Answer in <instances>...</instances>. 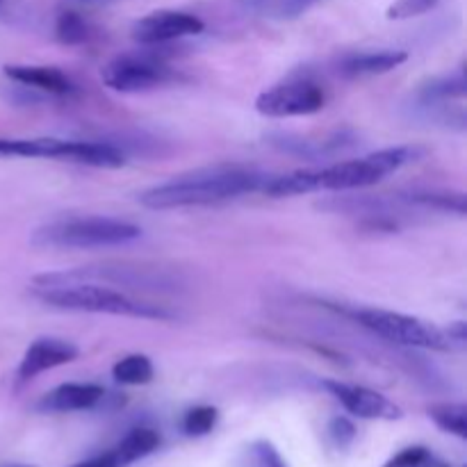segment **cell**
<instances>
[{
	"label": "cell",
	"mask_w": 467,
	"mask_h": 467,
	"mask_svg": "<svg viewBox=\"0 0 467 467\" xmlns=\"http://www.w3.org/2000/svg\"><path fill=\"white\" fill-rule=\"evenodd\" d=\"M272 173L255 171L244 167H213L185 173L173 181L155 185L141 192L140 203L150 210L190 208V205H210L219 201L263 192Z\"/></svg>",
	"instance_id": "6da1fadb"
},
{
	"label": "cell",
	"mask_w": 467,
	"mask_h": 467,
	"mask_svg": "<svg viewBox=\"0 0 467 467\" xmlns=\"http://www.w3.org/2000/svg\"><path fill=\"white\" fill-rule=\"evenodd\" d=\"M35 296L53 308L73 310V313L117 315V317L155 319V322L176 319V313H171L167 306L132 299L121 290H112V287L99 285V283H46V285H35Z\"/></svg>",
	"instance_id": "7a4b0ae2"
},
{
	"label": "cell",
	"mask_w": 467,
	"mask_h": 467,
	"mask_svg": "<svg viewBox=\"0 0 467 467\" xmlns=\"http://www.w3.org/2000/svg\"><path fill=\"white\" fill-rule=\"evenodd\" d=\"M141 228L112 217H68L36 228L32 244L44 249H103L140 240Z\"/></svg>",
	"instance_id": "3957f363"
},
{
	"label": "cell",
	"mask_w": 467,
	"mask_h": 467,
	"mask_svg": "<svg viewBox=\"0 0 467 467\" xmlns=\"http://www.w3.org/2000/svg\"><path fill=\"white\" fill-rule=\"evenodd\" d=\"M0 158H48L68 160L99 169H119L126 164V155L103 141L57 140V137H7L0 140Z\"/></svg>",
	"instance_id": "277c9868"
},
{
	"label": "cell",
	"mask_w": 467,
	"mask_h": 467,
	"mask_svg": "<svg viewBox=\"0 0 467 467\" xmlns=\"http://www.w3.org/2000/svg\"><path fill=\"white\" fill-rule=\"evenodd\" d=\"M415 155L418 150L410 146H392V149L377 150V153L363 155V158L345 160V162L317 169V187L319 192H345L377 185L379 181L409 164Z\"/></svg>",
	"instance_id": "5b68a950"
},
{
	"label": "cell",
	"mask_w": 467,
	"mask_h": 467,
	"mask_svg": "<svg viewBox=\"0 0 467 467\" xmlns=\"http://www.w3.org/2000/svg\"><path fill=\"white\" fill-rule=\"evenodd\" d=\"M354 319L360 327H365L383 340L392 342V345L413 347V349L451 351L445 328L433 327L420 317L381 308H360L354 313Z\"/></svg>",
	"instance_id": "8992f818"
},
{
	"label": "cell",
	"mask_w": 467,
	"mask_h": 467,
	"mask_svg": "<svg viewBox=\"0 0 467 467\" xmlns=\"http://www.w3.org/2000/svg\"><path fill=\"white\" fill-rule=\"evenodd\" d=\"M324 105H327V94L310 78H290V80L269 87L255 99V109L263 117L272 119L310 117V114L322 112Z\"/></svg>",
	"instance_id": "52a82bcc"
},
{
	"label": "cell",
	"mask_w": 467,
	"mask_h": 467,
	"mask_svg": "<svg viewBox=\"0 0 467 467\" xmlns=\"http://www.w3.org/2000/svg\"><path fill=\"white\" fill-rule=\"evenodd\" d=\"M100 78L109 89L135 94L176 80V73L155 55H121L100 71Z\"/></svg>",
	"instance_id": "ba28073f"
},
{
	"label": "cell",
	"mask_w": 467,
	"mask_h": 467,
	"mask_svg": "<svg viewBox=\"0 0 467 467\" xmlns=\"http://www.w3.org/2000/svg\"><path fill=\"white\" fill-rule=\"evenodd\" d=\"M205 23L190 12H176V9H160V12L146 14L144 18L132 26V39L141 46H162L169 41L182 39V36L201 35Z\"/></svg>",
	"instance_id": "9c48e42d"
},
{
	"label": "cell",
	"mask_w": 467,
	"mask_h": 467,
	"mask_svg": "<svg viewBox=\"0 0 467 467\" xmlns=\"http://www.w3.org/2000/svg\"><path fill=\"white\" fill-rule=\"evenodd\" d=\"M324 390L331 392L351 415L363 420H400L401 409L395 401L377 390L363 386H349L340 381H324Z\"/></svg>",
	"instance_id": "30bf717a"
},
{
	"label": "cell",
	"mask_w": 467,
	"mask_h": 467,
	"mask_svg": "<svg viewBox=\"0 0 467 467\" xmlns=\"http://www.w3.org/2000/svg\"><path fill=\"white\" fill-rule=\"evenodd\" d=\"M78 347L73 342L62 340V337H39L27 347L23 354L21 363H18L16 377L18 381H30V379L39 377L41 372L59 368V365L73 363L78 358Z\"/></svg>",
	"instance_id": "8fae6325"
},
{
	"label": "cell",
	"mask_w": 467,
	"mask_h": 467,
	"mask_svg": "<svg viewBox=\"0 0 467 467\" xmlns=\"http://www.w3.org/2000/svg\"><path fill=\"white\" fill-rule=\"evenodd\" d=\"M105 400V390L99 383H62L46 392L36 404L41 413H76L96 409Z\"/></svg>",
	"instance_id": "7c38bea8"
},
{
	"label": "cell",
	"mask_w": 467,
	"mask_h": 467,
	"mask_svg": "<svg viewBox=\"0 0 467 467\" xmlns=\"http://www.w3.org/2000/svg\"><path fill=\"white\" fill-rule=\"evenodd\" d=\"M3 73L18 85L32 87L36 91H46L50 96L76 94V82L64 71L55 67H36V64H7Z\"/></svg>",
	"instance_id": "4fadbf2b"
},
{
	"label": "cell",
	"mask_w": 467,
	"mask_h": 467,
	"mask_svg": "<svg viewBox=\"0 0 467 467\" xmlns=\"http://www.w3.org/2000/svg\"><path fill=\"white\" fill-rule=\"evenodd\" d=\"M409 59L404 50H372V53H358L349 55L342 59L340 71L347 78H360V76H381V73L392 71V68L401 67Z\"/></svg>",
	"instance_id": "5bb4252c"
},
{
	"label": "cell",
	"mask_w": 467,
	"mask_h": 467,
	"mask_svg": "<svg viewBox=\"0 0 467 467\" xmlns=\"http://www.w3.org/2000/svg\"><path fill=\"white\" fill-rule=\"evenodd\" d=\"M160 445V433L155 429L149 427H140V429H132L121 442H119L114 450H109L117 459L119 467H126L135 461L144 459V456L153 454Z\"/></svg>",
	"instance_id": "9a60e30c"
},
{
	"label": "cell",
	"mask_w": 467,
	"mask_h": 467,
	"mask_svg": "<svg viewBox=\"0 0 467 467\" xmlns=\"http://www.w3.org/2000/svg\"><path fill=\"white\" fill-rule=\"evenodd\" d=\"M310 192H319L317 169H299V171L283 173V176H269V181L263 187V194L274 196V199L310 194Z\"/></svg>",
	"instance_id": "2e32d148"
},
{
	"label": "cell",
	"mask_w": 467,
	"mask_h": 467,
	"mask_svg": "<svg viewBox=\"0 0 467 467\" xmlns=\"http://www.w3.org/2000/svg\"><path fill=\"white\" fill-rule=\"evenodd\" d=\"M153 363L144 354L123 356L112 368L114 381L121 383V386H146V383L153 381Z\"/></svg>",
	"instance_id": "e0dca14e"
},
{
	"label": "cell",
	"mask_w": 467,
	"mask_h": 467,
	"mask_svg": "<svg viewBox=\"0 0 467 467\" xmlns=\"http://www.w3.org/2000/svg\"><path fill=\"white\" fill-rule=\"evenodd\" d=\"M55 36L64 46H82L89 41V26L78 9L64 7L55 21Z\"/></svg>",
	"instance_id": "ac0fdd59"
},
{
	"label": "cell",
	"mask_w": 467,
	"mask_h": 467,
	"mask_svg": "<svg viewBox=\"0 0 467 467\" xmlns=\"http://www.w3.org/2000/svg\"><path fill=\"white\" fill-rule=\"evenodd\" d=\"M429 418L445 433L465 441L467 438V409L465 404H436L429 409Z\"/></svg>",
	"instance_id": "d6986e66"
},
{
	"label": "cell",
	"mask_w": 467,
	"mask_h": 467,
	"mask_svg": "<svg viewBox=\"0 0 467 467\" xmlns=\"http://www.w3.org/2000/svg\"><path fill=\"white\" fill-rule=\"evenodd\" d=\"M219 410L214 406H196V409H190L182 418V433L190 438L208 436L214 427H217Z\"/></svg>",
	"instance_id": "ffe728a7"
},
{
	"label": "cell",
	"mask_w": 467,
	"mask_h": 467,
	"mask_svg": "<svg viewBox=\"0 0 467 467\" xmlns=\"http://www.w3.org/2000/svg\"><path fill=\"white\" fill-rule=\"evenodd\" d=\"M410 201L427 208L438 210H454V213L465 214V196L463 194H447V192H415L410 194Z\"/></svg>",
	"instance_id": "44dd1931"
},
{
	"label": "cell",
	"mask_w": 467,
	"mask_h": 467,
	"mask_svg": "<svg viewBox=\"0 0 467 467\" xmlns=\"http://www.w3.org/2000/svg\"><path fill=\"white\" fill-rule=\"evenodd\" d=\"M246 467H287L283 456L278 454L276 447L269 441H255L254 445L246 450Z\"/></svg>",
	"instance_id": "7402d4cb"
},
{
	"label": "cell",
	"mask_w": 467,
	"mask_h": 467,
	"mask_svg": "<svg viewBox=\"0 0 467 467\" xmlns=\"http://www.w3.org/2000/svg\"><path fill=\"white\" fill-rule=\"evenodd\" d=\"M427 99H463L465 96V76L463 73H456V76L442 78V80L431 82V85L424 89Z\"/></svg>",
	"instance_id": "603a6c76"
},
{
	"label": "cell",
	"mask_w": 467,
	"mask_h": 467,
	"mask_svg": "<svg viewBox=\"0 0 467 467\" xmlns=\"http://www.w3.org/2000/svg\"><path fill=\"white\" fill-rule=\"evenodd\" d=\"M436 459H433L431 451L422 445L406 447L400 454L392 456L383 467H436Z\"/></svg>",
	"instance_id": "cb8c5ba5"
},
{
	"label": "cell",
	"mask_w": 467,
	"mask_h": 467,
	"mask_svg": "<svg viewBox=\"0 0 467 467\" xmlns=\"http://www.w3.org/2000/svg\"><path fill=\"white\" fill-rule=\"evenodd\" d=\"M441 0H395V3L388 7L386 16L390 21H404V18L422 16V14L431 12Z\"/></svg>",
	"instance_id": "d4e9b609"
},
{
	"label": "cell",
	"mask_w": 467,
	"mask_h": 467,
	"mask_svg": "<svg viewBox=\"0 0 467 467\" xmlns=\"http://www.w3.org/2000/svg\"><path fill=\"white\" fill-rule=\"evenodd\" d=\"M328 436L337 447H349L356 438V427L347 418H333L328 424Z\"/></svg>",
	"instance_id": "484cf974"
},
{
	"label": "cell",
	"mask_w": 467,
	"mask_h": 467,
	"mask_svg": "<svg viewBox=\"0 0 467 467\" xmlns=\"http://www.w3.org/2000/svg\"><path fill=\"white\" fill-rule=\"evenodd\" d=\"M315 3H319V0H281V5H278V16L296 18L304 12H308Z\"/></svg>",
	"instance_id": "4316f807"
},
{
	"label": "cell",
	"mask_w": 467,
	"mask_h": 467,
	"mask_svg": "<svg viewBox=\"0 0 467 467\" xmlns=\"http://www.w3.org/2000/svg\"><path fill=\"white\" fill-rule=\"evenodd\" d=\"M71 467H119V463H117V459H114L112 451H105V454L94 456V459L82 461V463H76Z\"/></svg>",
	"instance_id": "83f0119b"
},
{
	"label": "cell",
	"mask_w": 467,
	"mask_h": 467,
	"mask_svg": "<svg viewBox=\"0 0 467 467\" xmlns=\"http://www.w3.org/2000/svg\"><path fill=\"white\" fill-rule=\"evenodd\" d=\"M62 3H64V7L80 9V7H99V5L114 3V0H62Z\"/></svg>",
	"instance_id": "f1b7e54d"
},
{
	"label": "cell",
	"mask_w": 467,
	"mask_h": 467,
	"mask_svg": "<svg viewBox=\"0 0 467 467\" xmlns=\"http://www.w3.org/2000/svg\"><path fill=\"white\" fill-rule=\"evenodd\" d=\"M267 3H269V0H249L251 7H265Z\"/></svg>",
	"instance_id": "f546056e"
},
{
	"label": "cell",
	"mask_w": 467,
	"mask_h": 467,
	"mask_svg": "<svg viewBox=\"0 0 467 467\" xmlns=\"http://www.w3.org/2000/svg\"><path fill=\"white\" fill-rule=\"evenodd\" d=\"M3 467H36V465H23V463H14V465H3Z\"/></svg>",
	"instance_id": "4dcf8cb0"
},
{
	"label": "cell",
	"mask_w": 467,
	"mask_h": 467,
	"mask_svg": "<svg viewBox=\"0 0 467 467\" xmlns=\"http://www.w3.org/2000/svg\"><path fill=\"white\" fill-rule=\"evenodd\" d=\"M436 467H447V465H441V463H438V465H436Z\"/></svg>",
	"instance_id": "1f68e13d"
},
{
	"label": "cell",
	"mask_w": 467,
	"mask_h": 467,
	"mask_svg": "<svg viewBox=\"0 0 467 467\" xmlns=\"http://www.w3.org/2000/svg\"><path fill=\"white\" fill-rule=\"evenodd\" d=\"M0 3H3V0H0Z\"/></svg>",
	"instance_id": "d6a6232c"
}]
</instances>
